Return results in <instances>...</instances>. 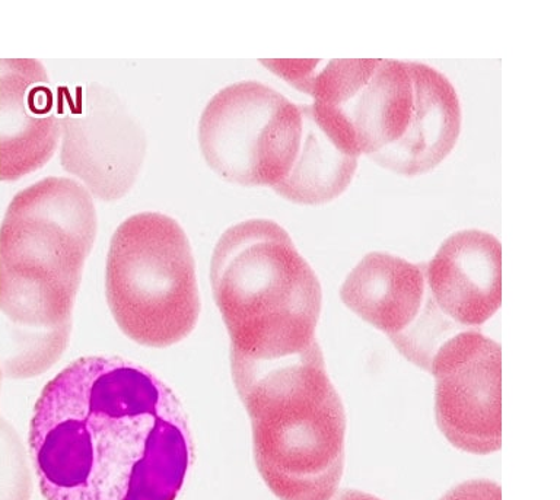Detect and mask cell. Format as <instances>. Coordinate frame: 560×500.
Instances as JSON below:
<instances>
[{
  "label": "cell",
  "mask_w": 560,
  "mask_h": 500,
  "mask_svg": "<svg viewBox=\"0 0 560 500\" xmlns=\"http://www.w3.org/2000/svg\"><path fill=\"white\" fill-rule=\"evenodd\" d=\"M304 129L291 173L273 187L296 205H327L343 195L353 182L359 158L350 155L319 127L311 105L301 107Z\"/></svg>",
  "instance_id": "cell-14"
},
{
  "label": "cell",
  "mask_w": 560,
  "mask_h": 500,
  "mask_svg": "<svg viewBox=\"0 0 560 500\" xmlns=\"http://www.w3.org/2000/svg\"><path fill=\"white\" fill-rule=\"evenodd\" d=\"M254 458L280 500H330L345 472L346 414L317 346L235 384Z\"/></svg>",
  "instance_id": "cell-4"
},
{
  "label": "cell",
  "mask_w": 560,
  "mask_h": 500,
  "mask_svg": "<svg viewBox=\"0 0 560 500\" xmlns=\"http://www.w3.org/2000/svg\"><path fill=\"white\" fill-rule=\"evenodd\" d=\"M28 442L46 500H175L195 462L173 388L104 354L78 359L44 387Z\"/></svg>",
  "instance_id": "cell-1"
},
{
  "label": "cell",
  "mask_w": 560,
  "mask_h": 500,
  "mask_svg": "<svg viewBox=\"0 0 560 500\" xmlns=\"http://www.w3.org/2000/svg\"><path fill=\"white\" fill-rule=\"evenodd\" d=\"M210 282L230 333L234 383L319 346L322 284L279 223L247 219L228 228Z\"/></svg>",
  "instance_id": "cell-3"
},
{
  "label": "cell",
  "mask_w": 560,
  "mask_h": 500,
  "mask_svg": "<svg viewBox=\"0 0 560 500\" xmlns=\"http://www.w3.org/2000/svg\"><path fill=\"white\" fill-rule=\"evenodd\" d=\"M501 346L475 330L448 337L432 357L438 428L464 453L501 450Z\"/></svg>",
  "instance_id": "cell-8"
},
{
  "label": "cell",
  "mask_w": 560,
  "mask_h": 500,
  "mask_svg": "<svg viewBox=\"0 0 560 500\" xmlns=\"http://www.w3.org/2000/svg\"><path fill=\"white\" fill-rule=\"evenodd\" d=\"M60 138L59 100L42 61L0 59V182L43 168Z\"/></svg>",
  "instance_id": "cell-9"
},
{
  "label": "cell",
  "mask_w": 560,
  "mask_h": 500,
  "mask_svg": "<svg viewBox=\"0 0 560 500\" xmlns=\"http://www.w3.org/2000/svg\"><path fill=\"white\" fill-rule=\"evenodd\" d=\"M105 293L118 328L147 348L187 339L201 300L190 241L168 214L136 213L109 243Z\"/></svg>",
  "instance_id": "cell-5"
},
{
  "label": "cell",
  "mask_w": 560,
  "mask_h": 500,
  "mask_svg": "<svg viewBox=\"0 0 560 500\" xmlns=\"http://www.w3.org/2000/svg\"><path fill=\"white\" fill-rule=\"evenodd\" d=\"M315 120L350 155H375L405 135L413 112L406 61L380 59L374 74L337 107L311 104Z\"/></svg>",
  "instance_id": "cell-11"
},
{
  "label": "cell",
  "mask_w": 560,
  "mask_h": 500,
  "mask_svg": "<svg viewBox=\"0 0 560 500\" xmlns=\"http://www.w3.org/2000/svg\"><path fill=\"white\" fill-rule=\"evenodd\" d=\"M441 500H502V492L494 481L470 480L455 486Z\"/></svg>",
  "instance_id": "cell-16"
},
{
  "label": "cell",
  "mask_w": 560,
  "mask_h": 500,
  "mask_svg": "<svg viewBox=\"0 0 560 500\" xmlns=\"http://www.w3.org/2000/svg\"><path fill=\"white\" fill-rule=\"evenodd\" d=\"M96 226L94 197L77 179L44 178L9 204L0 226V363L8 376L43 374L68 348Z\"/></svg>",
  "instance_id": "cell-2"
},
{
  "label": "cell",
  "mask_w": 560,
  "mask_h": 500,
  "mask_svg": "<svg viewBox=\"0 0 560 500\" xmlns=\"http://www.w3.org/2000/svg\"><path fill=\"white\" fill-rule=\"evenodd\" d=\"M407 63V61H406ZM413 85V112L405 135L371 160L402 177L435 170L453 152L462 133L463 112L457 90L440 70L407 63Z\"/></svg>",
  "instance_id": "cell-12"
},
{
  "label": "cell",
  "mask_w": 560,
  "mask_h": 500,
  "mask_svg": "<svg viewBox=\"0 0 560 500\" xmlns=\"http://www.w3.org/2000/svg\"><path fill=\"white\" fill-rule=\"evenodd\" d=\"M304 118L300 105L269 85L241 81L206 104L199 144L210 170L243 187H276L300 152Z\"/></svg>",
  "instance_id": "cell-6"
},
{
  "label": "cell",
  "mask_w": 560,
  "mask_h": 500,
  "mask_svg": "<svg viewBox=\"0 0 560 500\" xmlns=\"http://www.w3.org/2000/svg\"><path fill=\"white\" fill-rule=\"evenodd\" d=\"M340 298L363 322L397 344L422 317L428 287L423 267L388 253H370L341 284Z\"/></svg>",
  "instance_id": "cell-13"
},
{
  "label": "cell",
  "mask_w": 560,
  "mask_h": 500,
  "mask_svg": "<svg viewBox=\"0 0 560 500\" xmlns=\"http://www.w3.org/2000/svg\"><path fill=\"white\" fill-rule=\"evenodd\" d=\"M428 292L459 327L481 326L502 302V248L489 232H454L424 271Z\"/></svg>",
  "instance_id": "cell-10"
},
{
  "label": "cell",
  "mask_w": 560,
  "mask_h": 500,
  "mask_svg": "<svg viewBox=\"0 0 560 500\" xmlns=\"http://www.w3.org/2000/svg\"><path fill=\"white\" fill-rule=\"evenodd\" d=\"M380 59L323 60L305 94L314 103L337 107L352 98L374 74Z\"/></svg>",
  "instance_id": "cell-15"
},
{
  "label": "cell",
  "mask_w": 560,
  "mask_h": 500,
  "mask_svg": "<svg viewBox=\"0 0 560 500\" xmlns=\"http://www.w3.org/2000/svg\"><path fill=\"white\" fill-rule=\"evenodd\" d=\"M330 500H383L374 497V495L361 492V490L343 489L337 490L335 497Z\"/></svg>",
  "instance_id": "cell-17"
},
{
  "label": "cell",
  "mask_w": 560,
  "mask_h": 500,
  "mask_svg": "<svg viewBox=\"0 0 560 500\" xmlns=\"http://www.w3.org/2000/svg\"><path fill=\"white\" fill-rule=\"evenodd\" d=\"M60 160L92 197L121 199L133 187L147 155V136L116 92L100 83L57 90Z\"/></svg>",
  "instance_id": "cell-7"
}]
</instances>
